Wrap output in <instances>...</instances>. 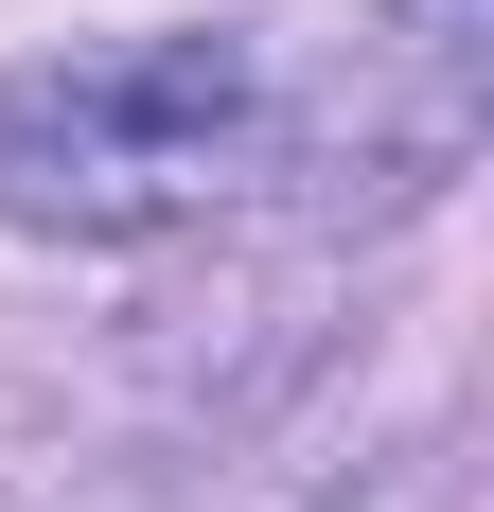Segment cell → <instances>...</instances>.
<instances>
[{"instance_id":"6da1fadb","label":"cell","mask_w":494,"mask_h":512,"mask_svg":"<svg viewBox=\"0 0 494 512\" xmlns=\"http://www.w3.org/2000/svg\"><path fill=\"white\" fill-rule=\"evenodd\" d=\"M265 142H283V89L247 36H71L0 71V230L142 248V230L230 212Z\"/></svg>"},{"instance_id":"7a4b0ae2","label":"cell","mask_w":494,"mask_h":512,"mask_svg":"<svg viewBox=\"0 0 494 512\" xmlns=\"http://www.w3.org/2000/svg\"><path fill=\"white\" fill-rule=\"evenodd\" d=\"M353 512H442V477H371V495H353Z\"/></svg>"}]
</instances>
